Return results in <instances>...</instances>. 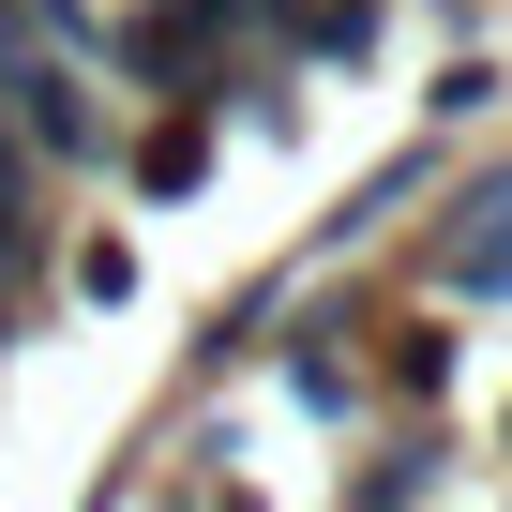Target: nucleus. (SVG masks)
I'll use <instances>...</instances> for the list:
<instances>
[{
	"mask_svg": "<svg viewBox=\"0 0 512 512\" xmlns=\"http://www.w3.org/2000/svg\"><path fill=\"white\" fill-rule=\"evenodd\" d=\"M0 121L31 136V166H106V106H91V61H61L31 31V0H0Z\"/></svg>",
	"mask_w": 512,
	"mask_h": 512,
	"instance_id": "obj_1",
	"label": "nucleus"
},
{
	"mask_svg": "<svg viewBox=\"0 0 512 512\" xmlns=\"http://www.w3.org/2000/svg\"><path fill=\"white\" fill-rule=\"evenodd\" d=\"M437 287H467V302H512V166L437 226Z\"/></svg>",
	"mask_w": 512,
	"mask_h": 512,
	"instance_id": "obj_2",
	"label": "nucleus"
},
{
	"mask_svg": "<svg viewBox=\"0 0 512 512\" xmlns=\"http://www.w3.org/2000/svg\"><path fill=\"white\" fill-rule=\"evenodd\" d=\"M196 181H211V106H181V121L136 136V196H196Z\"/></svg>",
	"mask_w": 512,
	"mask_h": 512,
	"instance_id": "obj_3",
	"label": "nucleus"
},
{
	"mask_svg": "<svg viewBox=\"0 0 512 512\" xmlns=\"http://www.w3.org/2000/svg\"><path fill=\"white\" fill-rule=\"evenodd\" d=\"M377 377H392V392H437V377H452V332H437V317H407V332L377 347Z\"/></svg>",
	"mask_w": 512,
	"mask_h": 512,
	"instance_id": "obj_4",
	"label": "nucleus"
},
{
	"mask_svg": "<svg viewBox=\"0 0 512 512\" xmlns=\"http://www.w3.org/2000/svg\"><path fill=\"white\" fill-rule=\"evenodd\" d=\"M31 256H46V211H31V196H0V302L31 287Z\"/></svg>",
	"mask_w": 512,
	"mask_h": 512,
	"instance_id": "obj_5",
	"label": "nucleus"
},
{
	"mask_svg": "<svg viewBox=\"0 0 512 512\" xmlns=\"http://www.w3.org/2000/svg\"><path fill=\"white\" fill-rule=\"evenodd\" d=\"M482 106H497V61H482V46H467V61H452V76H437V121H482Z\"/></svg>",
	"mask_w": 512,
	"mask_h": 512,
	"instance_id": "obj_6",
	"label": "nucleus"
},
{
	"mask_svg": "<svg viewBox=\"0 0 512 512\" xmlns=\"http://www.w3.org/2000/svg\"><path fill=\"white\" fill-rule=\"evenodd\" d=\"M287 377H302V407H347L362 392V362H332V347H287Z\"/></svg>",
	"mask_w": 512,
	"mask_h": 512,
	"instance_id": "obj_7",
	"label": "nucleus"
},
{
	"mask_svg": "<svg viewBox=\"0 0 512 512\" xmlns=\"http://www.w3.org/2000/svg\"><path fill=\"white\" fill-rule=\"evenodd\" d=\"M31 181H46V166H31V136L0 121V196H31Z\"/></svg>",
	"mask_w": 512,
	"mask_h": 512,
	"instance_id": "obj_8",
	"label": "nucleus"
}]
</instances>
